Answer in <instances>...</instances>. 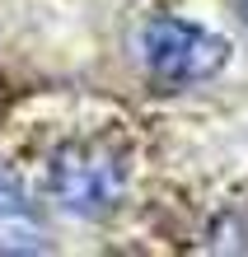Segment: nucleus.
<instances>
[{
    "label": "nucleus",
    "mask_w": 248,
    "mask_h": 257,
    "mask_svg": "<svg viewBox=\"0 0 248 257\" xmlns=\"http://www.w3.org/2000/svg\"><path fill=\"white\" fill-rule=\"evenodd\" d=\"M127 155L113 141H70L47 164V192L52 201L75 220H108L127 201Z\"/></svg>",
    "instance_id": "1"
},
{
    "label": "nucleus",
    "mask_w": 248,
    "mask_h": 257,
    "mask_svg": "<svg viewBox=\"0 0 248 257\" xmlns=\"http://www.w3.org/2000/svg\"><path fill=\"white\" fill-rule=\"evenodd\" d=\"M136 52H141V66L150 80H159L169 89H192L215 80L234 47L229 38H220L215 28L197 24V19H178V14H159V19L141 24L136 33Z\"/></svg>",
    "instance_id": "2"
},
{
    "label": "nucleus",
    "mask_w": 248,
    "mask_h": 257,
    "mask_svg": "<svg viewBox=\"0 0 248 257\" xmlns=\"http://www.w3.org/2000/svg\"><path fill=\"white\" fill-rule=\"evenodd\" d=\"M0 252H47L42 210L14 173H0Z\"/></svg>",
    "instance_id": "3"
}]
</instances>
